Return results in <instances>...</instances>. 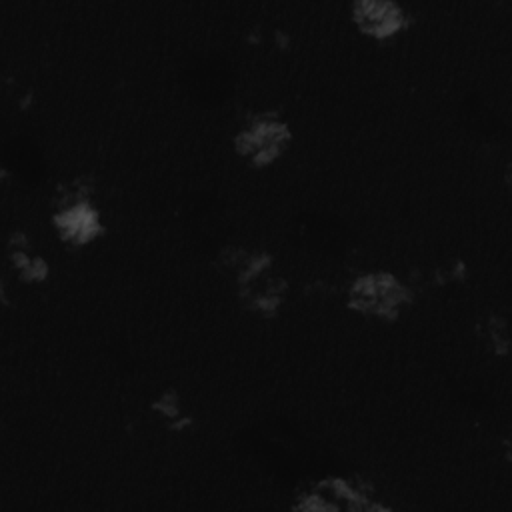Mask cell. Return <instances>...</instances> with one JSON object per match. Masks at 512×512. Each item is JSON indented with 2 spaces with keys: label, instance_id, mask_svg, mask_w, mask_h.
<instances>
[{
  "label": "cell",
  "instance_id": "cell-1",
  "mask_svg": "<svg viewBox=\"0 0 512 512\" xmlns=\"http://www.w3.org/2000/svg\"><path fill=\"white\" fill-rule=\"evenodd\" d=\"M356 28L370 38H390L406 28L404 8L390 0H360L350 6Z\"/></svg>",
  "mask_w": 512,
  "mask_h": 512
}]
</instances>
